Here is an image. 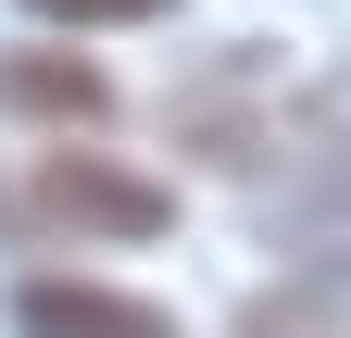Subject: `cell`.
<instances>
[{
  "mask_svg": "<svg viewBox=\"0 0 351 338\" xmlns=\"http://www.w3.org/2000/svg\"><path fill=\"white\" fill-rule=\"evenodd\" d=\"M25 213H38V226H75V238H151V226H163V188L113 176V163H88V151H51V163L25 176Z\"/></svg>",
  "mask_w": 351,
  "mask_h": 338,
  "instance_id": "obj_1",
  "label": "cell"
},
{
  "mask_svg": "<svg viewBox=\"0 0 351 338\" xmlns=\"http://www.w3.org/2000/svg\"><path fill=\"white\" fill-rule=\"evenodd\" d=\"M13 326H25V338H176L163 301L101 288V276H25V288H13Z\"/></svg>",
  "mask_w": 351,
  "mask_h": 338,
  "instance_id": "obj_2",
  "label": "cell"
},
{
  "mask_svg": "<svg viewBox=\"0 0 351 338\" xmlns=\"http://www.w3.org/2000/svg\"><path fill=\"white\" fill-rule=\"evenodd\" d=\"M0 113H63V125H88V113H101V75H88L75 51H51V63H0Z\"/></svg>",
  "mask_w": 351,
  "mask_h": 338,
  "instance_id": "obj_3",
  "label": "cell"
},
{
  "mask_svg": "<svg viewBox=\"0 0 351 338\" xmlns=\"http://www.w3.org/2000/svg\"><path fill=\"white\" fill-rule=\"evenodd\" d=\"M339 313H351V276H326V288H276V301H251V313H239V338H339Z\"/></svg>",
  "mask_w": 351,
  "mask_h": 338,
  "instance_id": "obj_4",
  "label": "cell"
},
{
  "mask_svg": "<svg viewBox=\"0 0 351 338\" xmlns=\"http://www.w3.org/2000/svg\"><path fill=\"white\" fill-rule=\"evenodd\" d=\"M25 13H51V25H151L176 0H25Z\"/></svg>",
  "mask_w": 351,
  "mask_h": 338,
  "instance_id": "obj_5",
  "label": "cell"
}]
</instances>
